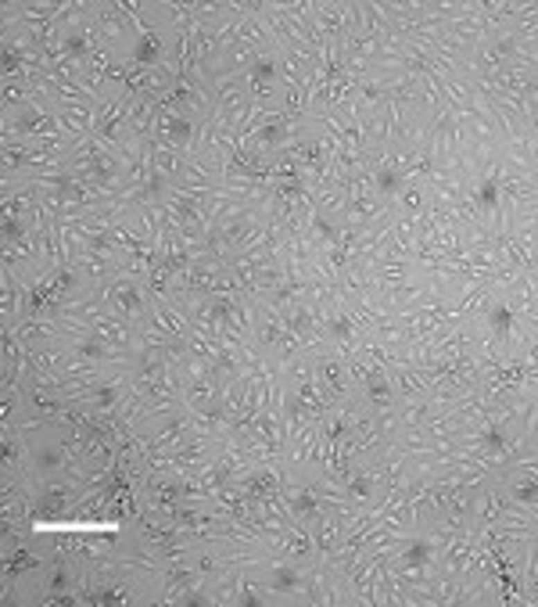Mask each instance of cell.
I'll return each instance as SVG.
<instances>
[{
	"mask_svg": "<svg viewBox=\"0 0 538 607\" xmlns=\"http://www.w3.org/2000/svg\"><path fill=\"white\" fill-rule=\"evenodd\" d=\"M158 58H162L158 40H155V36H140V40H137V61H140V65H155Z\"/></svg>",
	"mask_w": 538,
	"mask_h": 607,
	"instance_id": "6da1fadb",
	"label": "cell"
}]
</instances>
